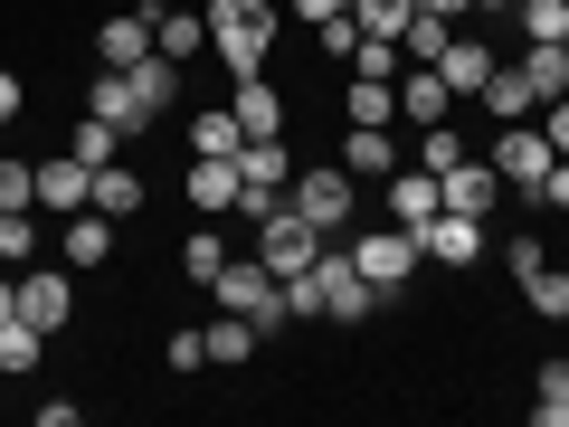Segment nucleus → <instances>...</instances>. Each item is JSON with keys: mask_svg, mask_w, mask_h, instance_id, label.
I'll use <instances>...</instances> for the list:
<instances>
[{"mask_svg": "<svg viewBox=\"0 0 569 427\" xmlns=\"http://www.w3.org/2000/svg\"><path fill=\"white\" fill-rule=\"evenodd\" d=\"M209 295H219V314H247L257 324V342H284V276L247 247V257H228L219 276H209Z\"/></svg>", "mask_w": 569, "mask_h": 427, "instance_id": "f257e3e1", "label": "nucleus"}, {"mask_svg": "<svg viewBox=\"0 0 569 427\" xmlns=\"http://www.w3.org/2000/svg\"><path fill=\"white\" fill-rule=\"evenodd\" d=\"M209 48L228 58V77H257L276 48V0H209Z\"/></svg>", "mask_w": 569, "mask_h": 427, "instance_id": "f03ea898", "label": "nucleus"}, {"mask_svg": "<svg viewBox=\"0 0 569 427\" xmlns=\"http://www.w3.org/2000/svg\"><path fill=\"white\" fill-rule=\"evenodd\" d=\"M313 285H323V324H370L380 314V285L351 266V247H323L313 257Z\"/></svg>", "mask_w": 569, "mask_h": 427, "instance_id": "7ed1b4c3", "label": "nucleus"}, {"mask_svg": "<svg viewBox=\"0 0 569 427\" xmlns=\"http://www.w3.org/2000/svg\"><path fill=\"white\" fill-rule=\"evenodd\" d=\"M485 162L503 171V190H522V200H541V181H550V162H560V152H550V133H541V123L522 115V123H503V142H493Z\"/></svg>", "mask_w": 569, "mask_h": 427, "instance_id": "20e7f679", "label": "nucleus"}, {"mask_svg": "<svg viewBox=\"0 0 569 427\" xmlns=\"http://www.w3.org/2000/svg\"><path fill=\"white\" fill-rule=\"evenodd\" d=\"M284 209H295V219H313V228L332 238V228L361 209V181H351V171H295V181H284Z\"/></svg>", "mask_w": 569, "mask_h": 427, "instance_id": "39448f33", "label": "nucleus"}, {"mask_svg": "<svg viewBox=\"0 0 569 427\" xmlns=\"http://www.w3.org/2000/svg\"><path fill=\"white\" fill-rule=\"evenodd\" d=\"M351 266H361V276L380 285V295H399V285L418 276L427 257H418V238H408V228L389 219V228H361V247H351Z\"/></svg>", "mask_w": 569, "mask_h": 427, "instance_id": "423d86ee", "label": "nucleus"}, {"mask_svg": "<svg viewBox=\"0 0 569 427\" xmlns=\"http://www.w3.org/2000/svg\"><path fill=\"white\" fill-rule=\"evenodd\" d=\"M323 228H313V219H295V209H276V219H257V257L266 266H276V276H305V266L313 257H323Z\"/></svg>", "mask_w": 569, "mask_h": 427, "instance_id": "0eeeda50", "label": "nucleus"}, {"mask_svg": "<svg viewBox=\"0 0 569 427\" xmlns=\"http://www.w3.org/2000/svg\"><path fill=\"white\" fill-rule=\"evenodd\" d=\"M77 266H20V324H39V332H58V324H77Z\"/></svg>", "mask_w": 569, "mask_h": 427, "instance_id": "6e6552de", "label": "nucleus"}, {"mask_svg": "<svg viewBox=\"0 0 569 427\" xmlns=\"http://www.w3.org/2000/svg\"><path fill=\"white\" fill-rule=\"evenodd\" d=\"M408 238H418L427 266H475V257H485V219H466V209H437V219L408 228Z\"/></svg>", "mask_w": 569, "mask_h": 427, "instance_id": "1a4fd4ad", "label": "nucleus"}, {"mask_svg": "<svg viewBox=\"0 0 569 427\" xmlns=\"http://www.w3.org/2000/svg\"><path fill=\"white\" fill-rule=\"evenodd\" d=\"M86 190H96V171H86L77 152H48V162H39V219H77Z\"/></svg>", "mask_w": 569, "mask_h": 427, "instance_id": "9d476101", "label": "nucleus"}, {"mask_svg": "<svg viewBox=\"0 0 569 427\" xmlns=\"http://www.w3.org/2000/svg\"><path fill=\"white\" fill-rule=\"evenodd\" d=\"M123 77H133V133L171 115V96H181V58H162V48H152V58H142V67H123Z\"/></svg>", "mask_w": 569, "mask_h": 427, "instance_id": "9b49d317", "label": "nucleus"}, {"mask_svg": "<svg viewBox=\"0 0 569 427\" xmlns=\"http://www.w3.org/2000/svg\"><path fill=\"white\" fill-rule=\"evenodd\" d=\"M493 200H503V171H493V162H456V171H437V209H466V219H485Z\"/></svg>", "mask_w": 569, "mask_h": 427, "instance_id": "f8f14e48", "label": "nucleus"}, {"mask_svg": "<svg viewBox=\"0 0 569 427\" xmlns=\"http://www.w3.org/2000/svg\"><path fill=\"white\" fill-rule=\"evenodd\" d=\"M96 58H104V67H142V58H152V0H133L123 20L96 29Z\"/></svg>", "mask_w": 569, "mask_h": 427, "instance_id": "ddd939ff", "label": "nucleus"}, {"mask_svg": "<svg viewBox=\"0 0 569 427\" xmlns=\"http://www.w3.org/2000/svg\"><path fill=\"white\" fill-rule=\"evenodd\" d=\"M58 257L77 266V276H96V266L114 257V219H104V209H77V219L58 228Z\"/></svg>", "mask_w": 569, "mask_h": 427, "instance_id": "4468645a", "label": "nucleus"}, {"mask_svg": "<svg viewBox=\"0 0 569 427\" xmlns=\"http://www.w3.org/2000/svg\"><path fill=\"white\" fill-rule=\"evenodd\" d=\"M389 219H399V228H427V219H437V171H427V162H399V171H389Z\"/></svg>", "mask_w": 569, "mask_h": 427, "instance_id": "2eb2a0df", "label": "nucleus"}, {"mask_svg": "<svg viewBox=\"0 0 569 427\" xmlns=\"http://www.w3.org/2000/svg\"><path fill=\"white\" fill-rule=\"evenodd\" d=\"M493 67H503V58H493L485 39H466V29H456V39H447V58H437V77H447V96H485V77H493Z\"/></svg>", "mask_w": 569, "mask_h": 427, "instance_id": "dca6fc26", "label": "nucleus"}, {"mask_svg": "<svg viewBox=\"0 0 569 427\" xmlns=\"http://www.w3.org/2000/svg\"><path fill=\"white\" fill-rule=\"evenodd\" d=\"M152 48H162V58H200V48H209V10H200V20H190V10H171V0H152Z\"/></svg>", "mask_w": 569, "mask_h": 427, "instance_id": "f3484780", "label": "nucleus"}, {"mask_svg": "<svg viewBox=\"0 0 569 427\" xmlns=\"http://www.w3.org/2000/svg\"><path fill=\"white\" fill-rule=\"evenodd\" d=\"M228 115L247 123V142H266V133H284V96L266 77H238V96H228Z\"/></svg>", "mask_w": 569, "mask_h": 427, "instance_id": "a211bd4d", "label": "nucleus"}, {"mask_svg": "<svg viewBox=\"0 0 569 427\" xmlns=\"http://www.w3.org/2000/svg\"><path fill=\"white\" fill-rule=\"evenodd\" d=\"M342 171H361V181H389V171H399V142H389V123H351Z\"/></svg>", "mask_w": 569, "mask_h": 427, "instance_id": "6ab92c4d", "label": "nucleus"}, {"mask_svg": "<svg viewBox=\"0 0 569 427\" xmlns=\"http://www.w3.org/2000/svg\"><path fill=\"white\" fill-rule=\"evenodd\" d=\"M447 77H437V67H408V77H399V115L408 123H418V133H427V123H447Z\"/></svg>", "mask_w": 569, "mask_h": 427, "instance_id": "aec40b11", "label": "nucleus"}, {"mask_svg": "<svg viewBox=\"0 0 569 427\" xmlns=\"http://www.w3.org/2000/svg\"><path fill=\"white\" fill-rule=\"evenodd\" d=\"M86 209H104V219H142V171H123V162H104L96 171V190H86Z\"/></svg>", "mask_w": 569, "mask_h": 427, "instance_id": "412c9836", "label": "nucleus"}, {"mask_svg": "<svg viewBox=\"0 0 569 427\" xmlns=\"http://www.w3.org/2000/svg\"><path fill=\"white\" fill-rule=\"evenodd\" d=\"M512 67H522V77H531V96H569V48L560 39H522V58H512Z\"/></svg>", "mask_w": 569, "mask_h": 427, "instance_id": "4be33fe9", "label": "nucleus"}, {"mask_svg": "<svg viewBox=\"0 0 569 427\" xmlns=\"http://www.w3.org/2000/svg\"><path fill=\"white\" fill-rule=\"evenodd\" d=\"M238 142H247V123L228 115V105H200V115H190V152H209V162H238Z\"/></svg>", "mask_w": 569, "mask_h": 427, "instance_id": "5701e85b", "label": "nucleus"}, {"mask_svg": "<svg viewBox=\"0 0 569 427\" xmlns=\"http://www.w3.org/2000/svg\"><path fill=\"white\" fill-rule=\"evenodd\" d=\"M475 105H493V115H503V123H522V115H541V96H531V77H522V67H493V77H485V96H475Z\"/></svg>", "mask_w": 569, "mask_h": 427, "instance_id": "b1692460", "label": "nucleus"}, {"mask_svg": "<svg viewBox=\"0 0 569 427\" xmlns=\"http://www.w3.org/2000/svg\"><path fill=\"white\" fill-rule=\"evenodd\" d=\"M67 152H77L86 171H104V162H123V123H104V115H77V133H67Z\"/></svg>", "mask_w": 569, "mask_h": 427, "instance_id": "393cba45", "label": "nucleus"}, {"mask_svg": "<svg viewBox=\"0 0 569 427\" xmlns=\"http://www.w3.org/2000/svg\"><path fill=\"white\" fill-rule=\"evenodd\" d=\"M190 209H200V219L238 209V162H209V152H200V171H190Z\"/></svg>", "mask_w": 569, "mask_h": 427, "instance_id": "a878e982", "label": "nucleus"}, {"mask_svg": "<svg viewBox=\"0 0 569 427\" xmlns=\"http://www.w3.org/2000/svg\"><path fill=\"white\" fill-rule=\"evenodd\" d=\"M0 266H39V209H0Z\"/></svg>", "mask_w": 569, "mask_h": 427, "instance_id": "bb28decb", "label": "nucleus"}, {"mask_svg": "<svg viewBox=\"0 0 569 427\" xmlns=\"http://www.w3.org/2000/svg\"><path fill=\"white\" fill-rule=\"evenodd\" d=\"M39 351H48V332L10 314V324H0V380H20V370H39Z\"/></svg>", "mask_w": 569, "mask_h": 427, "instance_id": "cd10ccee", "label": "nucleus"}, {"mask_svg": "<svg viewBox=\"0 0 569 427\" xmlns=\"http://www.w3.org/2000/svg\"><path fill=\"white\" fill-rule=\"evenodd\" d=\"M247 351H257V324H247V314H219V324H209V370H238Z\"/></svg>", "mask_w": 569, "mask_h": 427, "instance_id": "c85d7f7f", "label": "nucleus"}, {"mask_svg": "<svg viewBox=\"0 0 569 427\" xmlns=\"http://www.w3.org/2000/svg\"><path fill=\"white\" fill-rule=\"evenodd\" d=\"M351 20H361V39H408L418 0H351Z\"/></svg>", "mask_w": 569, "mask_h": 427, "instance_id": "c756f323", "label": "nucleus"}, {"mask_svg": "<svg viewBox=\"0 0 569 427\" xmlns=\"http://www.w3.org/2000/svg\"><path fill=\"white\" fill-rule=\"evenodd\" d=\"M531 389H541L531 418H541V427H569V361H541V370H531Z\"/></svg>", "mask_w": 569, "mask_h": 427, "instance_id": "7c9ffc66", "label": "nucleus"}, {"mask_svg": "<svg viewBox=\"0 0 569 427\" xmlns=\"http://www.w3.org/2000/svg\"><path fill=\"white\" fill-rule=\"evenodd\" d=\"M522 305L541 314V324H569V276H560V266H541V276H522Z\"/></svg>", "mask_w": 569, "mask_h": 427, "instance_id": "2f4dec72", "label": "nucleus"}, {"mask_svg": "<svg viewBox=\"0 0 569 427\" xmlns=\"http://www.w3.org/2000/svg\"><path fill=\"white\" fill-rule=\"evenodd\" d=\"M399 115V86L389 77H351V123H389Z\"/></svg>", "mask_w": 569, "mask_h": 427, "instance_id": "473e14b6", "label": "nucleus"}, {"mask_svg": "<svg viewBox=\"0 0 569 427\" xmlns=\"http://www.w3.org/2000/svg\"><path fill=\"white\" fill-rule=\"evenodd\" d=\"M512 20H522V39H560L569 48V0H522Z\"/></svg>", "mask_w": 569, "mask_h": 427, "instance_id": "72a5a7b5", "label": "nucleus"}, {"mask_svg": "<svg viewBox=\"0 0 569 427\" xmlns=\"http://www.w3.org/2000/svg\"><path fill=\"white\" fill-rule=\"evenodd\" d=\"M0 209H39V162H10L0 152Z\"/></svg>", "mask_w": 569, "mask_h": 427, "instance_id": "f704fd0d", "label": "nucleus"}, {"mask_svg": "<svg viewBox=\"0 0 569 427\" xmlns=\"http://www.w3.org/2000/svg\"><path fill=\"white\" fill-rule=\"evenodd\" d=\"M219 266H228V247H219V228H200V238L181 247V276H190V285H209V276H219Z\"/></svg>", "mask_w": 569, "mask_h": 427, "instance_id": "c9c22d12", "label": "nucleus"}, {"mask_svg": "<svg viewBox=\"0 0 569 427\" xmlns=\"http://www.w3.org/2000/svg\"><path fill=\"white\" fill-rule=\"evenodd\" d=\"M418 162H427V171H456V162H466V142H456V123H427V133H418Z\"/></svg>", "mask_w": 569, "mask_h": 427, "instance_id": "e433bc0d", "label": "nucleus"}, {"mask_svg": "<svg viewBox=\"0 0 569 427\" xmlns=\"http://www.w3.org/2000/svg\"><path fill=\"white\" fill-rule=\"evenodd\" d=\"M313 39H323V58H351V48H361V20L332 10V20H313Z\"/></svg>", "mask_w": 569, "mask_h": 427, "instance_id": "4c0bfd02", "label": "nucleus"}, {"mask_svg": "<svg viewBox=\"0 0 569 427\" xmlns=\"http://www.w3.org/2000/svg\"><path fill=\"white\" fill-rule=\"evenodd\" d=\"M162 361H171V370H209V332H171Z\"/></svg>", "mask_w": 569, "mask_h": 427, "instance_id": "58836bf2", "label": "nucleus"}, {"mask_svg": "<svg viewBox=\"0 0 569 427\" xmlns=\"http://www.w3.org/2000/svg\"><path fill=\"white\" fill-rule=\"evenodd\" d=\"M503 257H512V285H522V276H541V266H550V247H541V238H522V228H512V247H503Z\"/></svg>", "mask_w": 569, "mask_h": 427, "instance_id": "ea45409f", "label": "nucleus"}, {"mask_svg": "<svg viewBox=\"0 0 569 427\" xmlns=\"http://www.w3.org/2000/svg\"><path fill=\"white\" fill-rule=\"evenodd\" d=\"M531 123H541V133H550V152H560V162H569V96H550V105H541V115H531Z\"/></svg>", "mask_w": 569, "mask_h": 427, "instance_id": "a19ab883", "label": "nucleus"}, {"mask_svg": "<svg viewBox=\"0 0 569 427\" xmlns=\"http://www.w3.org/2000/svg\"><path fill=\"white\" fill-rule=\"evenodd\" d=\"M541 209H569V162H550V181H541Z\"/></svg>", "mask_w": 569, "mask_h": 427, "instance_id": "79ce46f5", "label": "nucleus"}, {"mask_svg": "<svg viewBox=\"0 0 569 427\" xmlns=\"http://www.w3.org/2000/svg\"><path fill=\"white\" fill-rule=\"evenodd\" d=\"M20 105H29V86H20V77H10V67H0V123L20 115Z\"/></svg>", "mask_w": 569, "mask_h": 427, "instance_id": "37998d69", "label": "nucleus"}, {"mask_svg": "<svg viewBox=\"0 0 569 427\" xmlns=\"http://www.w3.org/2000/svg\"><path fill=\"white\" fill-rule=\"evenodd\" d=\"M10 314H20V276H10V266H0V324H10Z\"/></svg>", "mask_w": 569, "mask_h": 427, "instance_id": "c03bdc74", "label": "nucleus"}, {"mask_svg": "<svg viewBox=\"0 0 569 427\" xmlns=\"http://www.w3.org/2000/svg\"><path fill=\"white\" fill-rule=\"evenodd\" d=\"M466 10H512V0H466Z\"/></svg>", "mask_w": 569, "mask_h": 427, "instance_id": "a18cd8bd", "label": "nucleus"}, {"mask_svg": "<svg viewBox=\"0 0 569 427\" xmlns=\"http://www.w3.org/2000/svg\"><path fill=\"white\" fill-rule=\"evenodd\" d=\"M0 133H10V123H0Z\"/></svg>", "mask_w": 569, "mask_h": 427, "instance_id": "49530a36", "label": "nucleus"}, {"mask_svg": "<svg viewBox=\"0 0 569 427\" xmlns=\"http://www.w3.org/2000/svg\"><path fill=\"white\" fill-rule=\"evenodd\" d=\"M512 10H522V0H512Z\"/></svg>", "mask_w": 569, "mask_h": 427, "instance_id": "de8ad7c7", "label": "nucleus"}]
</instances>
